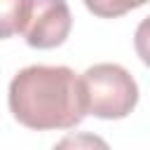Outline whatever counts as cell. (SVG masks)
<instances>
[{
  "instance_id": "cell-1",
  "label": "cell",
  "mask_w": 150,
  "mask_h": 150,
  "mask_svg": "<svg viewBox=\"0 0 150 150\" xmlns=\"http://www.w3.org/2000/svg\"><path fill=\"white\" fill-rule=\"evenodd\" d=\"M9 110L14 120L35 131L73 129L87 110L84 82L68 66H28L9 82Z\"/></svg>"
},
{
  "instance_id": "cell-2",
  "label": "cell",
  "mask_w": 150,
  "mask_h": 150,
  "mask_svg": "<svg viewBox=\"0 0 150 150\" xmlns=\"http://www.w3.org/2000/svg\"><path fill=\"white\" fill-rule=\"evenodd\" d=\"M87 110L101 120H122L138 103V84L117 63H96L82 73Z\"/></svg>"
},
{
  "instance_id": "cell-3",
  "label": "cell",
  "mask_w": 150,
  "mask_h": 150,
  "mask_svg": "<svg viewBox=\"0 0 150 150\" xmlns=\"http://www.w3.org/2000/svg\"><path fill=\"white\" fill-rule=\"evenodd\" d=\"M70 28L73 16L66 0H30L21 35L35 49H54L66 42Z\"/></svg>"
},
{
  "instance_id": "cell-4",
  "label": "cell",
  "mask_w": 150,
  "mask_h": 150,
  "mask_svg": "<svg viewBox=\"0 0 150 150\" xmlns=\"http://www.w3.org/2000/svg\"><path fill=\"white\" fill-rule=\"evenodd\" d=\"M30 0H0V23L2 38H12L23 30V21L28 14Z\"/></svg>"
},
{
  "instance_id": "cell-5",
  "label": "cell",
  "mask_w": 150,
  "mask_h": 150,
  "mask_svg": "<svg viewBox=\"0 0 150 150\" xmlns=\"http://www.w3.org/2000/svg\"><path fill=\"white\" fill-rule=\"evenodd\" d=\"M84 7L94 14V16H101V19H117L150 0H82Z\"/></svg>"
},
{
  "instance_id": "cell-6",
  "label": "cell",
  "mask_w": 150,
  "mask_h": 150,
  "mask_svg": "<svg viewBox=\"0 0 150 150\" xmlns=\"http://www.w3.org/2000/svg\"><path fill=\"white\" fill-rule=\"evenodd\" d=\"M134 47H136L138 59L150 68V16H145L138 23V28L134 33Z\"/></svg>"
}]
</instances>
